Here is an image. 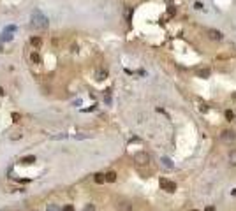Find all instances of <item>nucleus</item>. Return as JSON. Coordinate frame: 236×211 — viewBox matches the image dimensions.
I'll list each match as a JSON object with an SVG mask.
<instances>
[{
	"label": "nucleus",
	"instance_id": "f257e3e1",
	"mask_svg": "<svg viewBox=\"0 0 236 211\" xmlns=\"http://www.w3.org/2000/svg\"><path fill=\"white\" fill-rule=\"evenodd\" d=\"M32 25H34L35 28H48L49 21H48V18H46L41 11H34V12H32Z\"/></svg>",
	"mask_w": 236,
	"mask_h": 211
},
{
	"label": "nucleus",
	"instance_id": "f03ea898",
	"mask_svg": "<svg viewBox=\"0 0 236 211\" xmlns=\"http://www.w3.org/2000/svg\"><path fill=\"white\" fill-rule=\"evenodd\" d=\"M159 185H160V188H164L166 192H175V190H176V183H175V181H169V180H166V178H162V180L159 181Z\"/></svg>",
	"mask_w": 236,
	"mask_h": 211
},
{
	"label": "nucleus",
	"instance_id": "7ed1b4c3",
	"mask_svg": "<svg viewBox=\"0 0 236 211\" xmlns=\"http://www.w3.org/2000/svg\"><path fill=\"white\" fill-rule=\"evenodd\" d=\"M134 162H138V164L145 166V164H148V162H150V155H148V153H145V151H138V153L134 155Z\"/></svg>",
	"mask_w": 236,
	"mask_h": 211
},
{
	"label": "nucleus",
	"instance_id": "20e7f679",
	"mask_svg": "<svg viewBox=\"0 0 236 211\" xmlns=\"http://www.w3.org/2000/svg\"><path fill=\"white\" fill-rule=\"evenodd\" d=\"M206 35H208L212 40H222V39H224V33L219 32V30H215V28H208V30H206Z\"/></svg>",
	"mask_w": 236,
	"mask_h": 211
},
{
	"label": "nucleus",
	"instance_id": "39448f33",
	"mask_svg": "<svg viewBox=\"0 0 236 211\" xmlns=\"http://www.w3.org/2000/svg\"><path fill=\"white\" fill-rule=\"evenodd\" d=\"M220 137H222V141L231 143V141H235V139H236V134L233 132V130H226V132H222V134H220Z\"/></svg>",
	"mask_w": 236,
	"mask_h": 211
},
{
	"label": "nucleus",
	"instance_id": "423d86ee",
	"mask_svg": "<svg viewBox=\"0 0 236 211\" xmlns=\"http://www.w3.org/2000/svg\"><path fill=\"white\" fill-rule=\"evenodd\" d=\"M30 44H32L34 49H39L41 44H42V40H41V37H32V39H30Z\"/></svg>",
	"mask_w": 236,
	"mask_h": 211
},
{
	"label": "nucleus",
	"instance_id": "0eeeda50",
	"mask_svg": "<svg viewBox=\"0 0 236 211\" xmlns=\"http://www.w3.org/2000/svg\"><path fill=\"white\" fill-rule=\"evenodd\" d=\"M160 164H162L166 169H173V167H175V164H173L168 157H162V158H160Z\"/></svg>",
	"mask_w": 236,
	"mask_h": 211
},
{
	"label": "nucleus",
	"instance_id": "6e6552de",
	"mask_svg": "<svg viewBox=\"0 0 236 211\" xmlns=\"http://www.w3.org/2000/svg\"><path fill=\"white\" fill-rule=\"evenodd\" d=\"M106 181H109V183L116 181V173H115V171H109V173H106Z\"/></svg>",
	"mask_w": 236,
	"mask_h": 211
},
{
	"label": "nucleus",
	"instance_id": "1a4fd4ad",
	"mask_svg": "<svg viewBox=\"0 0 236 211\" xmlns=\"http://www.w3.org/2000/svg\"><path fill=\"white\" fill-rule=\"evenodd\" d=\"M30 60H32L34 63H39V62H41V56H39V53H37V51H32V53H30Z\"/></svg>",
	"mask_w": 236,
	"mask_h": 211
},
{
	"label": "nucleus",
	"instance_id": "9d476101",
	"mask_svg": "<svg viewBox=\"0 0 236 211\" xmlns=\"http://www.w3.org/2000/svg\"><path fill=\"white\" fill-rule=\"evenodd\" d=\"M210 74H212L210 69H199V70H197V76H199V77H208Z\"/></svg>",
	"mask_w": 236,
	"mask_h": 211
},
{
	"label": "nucleus",
	"instance_id": "9b49d317",
	"mask_svg": "<svg viewBox=\"0 0 236 211\" xmlns=\"http://www.w3.org/2000/svg\"><path fill=\"white\" fill-rule=\"evenodd\" d=\"M93 180H95V183H104V181H106V174H102V173H97Z\"/></svg>",
	"mask_w": 236,
	"mask_h": 211
},
{
	"label": "nucleus",
	"instance_id": "f8f14e48",
	"mask_svg": "<svg viewBox=\"0 0 236 211\" xmlns=\"http://www.w3.org/2000/svg\"><path fill=\"white\" fill-rule=\"evenodd\" d=\"M21 162H23V164H26V166H28V164H34V162H35V157H34V155L25 157V158H21Z\"/></svg>",
	"mask_w": 236,
	"mask_h": 211
},
{
	"label": "nucleus",
	"instance_id": "ddd939ff",
	"mask_svg": "<svg viewBox=\"0 0 236 211\" xmlns=\"http://www.w3.org/2000/svg\"><path fill=\"white\" fill-rule=\"evenodd\" d=\"M229 162H231L233 166H236V150H231V151H229Z\"/></svg>",
	"mask_w": 236,
	"mask_h": 211
},
{
	"label": "nucleus",
	"instance_id": "4468645a",
	"mask_svg": "<svg viewBox=\"0 0 236 211\" xmlns=\"http://www.w3.org/2000/svg\"><path fill=\"white\" fill-rule=\"evenodd\" d=\"M106 76H108V72H106V70H99V72H97V79H99V81L106 79Z\"/></svg>",
	"mask_w": 236,
	"mask_h": 211
},
{
	"label": "nucleus",
	"instance_id": "2eb2a0df",
	"mask_svg": "<svg viewBox=\"0 0 236 211\" xmlns=\"http://www.w3.org/2000/svg\"><path fill=\"white\" fill-rule=\"evenodd\" d=\"M120 210H123V211H130V210H132V206H130L129 202H122V204H120Z\"/></svg>",
	"mask_w": 236,
	"mask_h": 211
},
{
	"label": "nucleus",
	"instance_id": "dca6fc26",
	"mask_svg": "<svg viewBox=\"0 0 236 211\" xmlns=\"http://www.w3.org/2000/svg\"><path fill=\"white\" fill-rule=\"evenodd\" d=\"M226 118H227L229 121H233V120H235V113H233L231 109H227V111H226Z\"/></svg>",
	"mask_w": 236,
	"mask_h": 211
},
{
	"label": "nucleus",
	"instance_id": "f3484780",
	"mask_svg": "<svg viewBox=\"0 0 236 211\" xmlns=\"http://www.w3.org/2000/svg\"><path fill=\"white\" fill-rule=\"evenodd\" d=\"M46 211H62L56 204H48V208H46Z\"/></svg>",
	"mask_w": 236,
	"mask_h": 211
},
{
	"label": "nucleus",
	"instance_id": "a211bd4d",
	"mask_svg": "<svg viewBox=\"0 0 236 211\" xmlns=\"http://www.w3.org/2000/svg\"><path fill=\"white\" fill-rule=\"evenodd\" d=\"M62 211H76V210H74V206L67 204V206H63V208H62Z\"/></svg>",
	"mask_w": 236,
	"mask_h": 211
},
{
	"label": "nucleus",
	"instance_id": "6ab92c4d",
	"mask_svg": "<svg viewBox=\"0 0 236 211\" xmlns=\"http://www.w3.org/2000/svg\"><path fill=\"white\" fill-rule=\"evenodd\" d=\"M168 12H169V16H175V14H176V9H175V7L171 5V7L168 9Z\"/></svg>",
	"mask_w": 236,
	"mask_h": 211
},
{
	"label": "nucleus",
	"instance_id": "aec40b11",
	"mask_svg": "<svg viewBox=\"0 0 236 211\" xmlns=\"http://www.w3.org/2000/svg\"><path fill=\"white\" fill-rule=\"evenodd\" d=\"M83 211H95V208H93V204H86Z\"/></svg>",
	"mask_w": 236,
	"mask_h": 211
},
{
	"label": "nucleus",
	"instance_id": "412c9836",
	"mask_svg": "<svg viewBox=\"0 0 236 211\" xmlns=\"http://www.w3.org/2000/svg\"><path fill=\"white\" fill-rule=\"evenodd\" d=\"M12 120H14V121H19V116H18L16 113H12Z\"/></svg>",
	"mask_w": 236,
	"mask_h": 211
},
{
	"label": "nucleus",
	"instance_id": "4be33fe9",
	"mask_svg": "<svg viewBox=\"0 0 236 211\" xmlns=\"http://www.w3.org/2000/svg\"><path fill=\"white\" fill-rule=\"evenodd\" d=\"M205 211H215V208H213V206H208V208H206Z\"/></svg>",
	"mask_w": 236,
	"mask_h": 211
},
{
	"label": "nucleus",
	"instance_id": "5701e85b",
	"mask_svg": "<svg viewBox=\"0 0 236 211\" xmlns=\"http://www.w3.org/2000/svg\"><path fill=\"white\" fill-rule=\"evenodd\" d=\"M4 93H5V92H4V88H0V95H4Z\"/></svg>",
	"mask_w": 236,
	"mask_h": 211
},
{
	"label": "nucleus",
	"instance_id": "b1692460",
	"mask_svg": "<svg viewBox=\"0 0 236 211\" xmlns=\"http://www.w3.org/2000/svg\"><path fill=\"white\" fill-rule=\"evenodd\" d=\"M166 2H171V0H166Z\"/></svg>",
	"mask_w": 236,
	"mask_h": 211
},
{
	"label": "nucleus",
	"instance_id": "393cba45",
	"mask_svg": "<svg viewBox=\"0 0 236 211\" xmlns=\"http://www.w3.org/2000/svg\"><path fill=\"white\" fill-rule=\"evenodd\" d=\"M192 211H197V210H192Z\"/></svg>",
	"mask_w": 236,
	"mask_h": 211
}]
</instances>
